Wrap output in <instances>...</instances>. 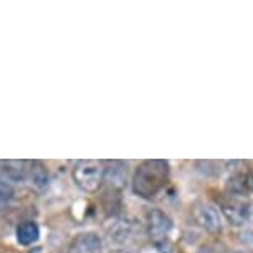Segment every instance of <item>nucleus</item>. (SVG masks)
<instances>
[{
  "label": "nucleus",
  "instance_id": "nucleus-14",
  "mask_svg": "<svg viewBox=\"0 0 253 253\" xmlns=\"http://www.w3.org/2000/svg\"><path fill=\"white\" fill-rule=\"evenodd\" d=\"M197 253H215V252H213V248H212V247L204 245V247H200V248H199Z\"/></svg>",
  "mask_w": 253,
  "mask_h": 253
},
{
  "label": "nucleus",
  "instance_id": "nucleus-3",
  "mask_svg": "<svg viewBox=\"0 0 253 253\" xmlns=\"http://www.w3.org/2000/svg\"><path fill=\"white\" fill-rule=\"evenodd\" d=\"M146 228L147 235L157 248L162 250L164 247H169L170 233L174 230V222L169 213L161 209H149L146 212Z\"/></svg>",
  "mask_w": 253,
  "mask_h": 253
},
{
  "label": "nucleus",
  "instance_id": "nucleus-11",
  "mask_svg": "<svg viewBox=\"0 0 253 253\" xmlns=\"http://www.w3.org/2000/svg\"><path fill=\"white\" fill-rule=\"evenodd\" d=\"M17 243L22 247H33L40 238V225L35 220H23L15 228Z\"/></svg>",
  "mask_w": 253,
  "mask_h": 253
},
{
  "label": "nucleus",
  "instance_id": "nucleus-16",
  "mask_svg": "<svg viewBox=\"0 0 253 253\" xmlns=\"http://www.w3.org/2000/svg\"><path fill=\"white\" fill-rule=\"evenodd\" d=\"M235 253H248V252H243V250H238V252H235Z\"/></svg>",
  "mask_w": 253,
  "mask_h": 253
},
{
  "label": "nucleus",
  "instance_id": "nucleus-12",
  "mask_svg": "<svg viewBox=\"0 0 253 253\" xmlns=\"http://www.w3.org/2000/svg\"><path fill=\"white\" fill-rule=\"evenodd\" d=\"M13 195H15V187H13V184H10L2 174H0V200L5 202V200L13 199Z\"/></svg>",
  "mask_w": 253,
  "mask_h": 253
},
{
  "label": "nucleus",
  "instance_id": "nucleus-15",
  "mask_svg": "<svg viewBox=\"0 0 253 253\" xmlns=\"http://www.w3.org/2000/svg\"><path fill=\"white\" fill-rule=\"evenodd\" d=\"M28 253H43V250H42L40 247H35V248H32V250L28 252Z\"/></svg>",
  "mask_w": 253,
  "mask_h": 253
},
{
  "label": "nucleus",
  "instance_id": "nucleus-8",
  "mask_svg": "<svg viewBox=\"0 0 253 253\" xmlns=\"http://www.w3.org/2000/svg\"><path fill=\"white\" fill-rule=\"evenodd\" d=\"M103 240L96 232L78 233L70 243V253H101Z\"/></svg>",
  "mask_w": 253,
  "mask_h": 253
},
{
  "label": "nucleus",
  "instance_id": "nucleus-1",
  "mask_svg": "<svg viewBox=\"0 0 253 253\" xmlns=\"http://www.w3.org/2000/svg\"><path fill=\"white\" fill-rule=\"evenodd\" d=\"M170 177V166L162 159H147L136 167L131 187L137 197L152 200L166 190Z\"/></svg>",
  "mask_w": 253,
  "mask_h": 253
},
{
  "label": "nucleus",
  "instance_id": "nucleus-4",
  "mask_svg": "<svg viewBox=\"0 0 253 253\" xmlns=\"http://www.w3.org/2000/svg\"><path fill=\"white\" fill-rule=\"evenodd\" d=\"M220 210L223 217L227 218L232 225H245L250 220L252 215V202L247 195H230L227 194V197L220 202Z\"/></svg>",
  "mask_w": 253,
  "mask_h": 253
},
{
  "label": "nucleus",
  "instance_id": "nucleus-7",
  "mask_svg": "<svg viewBox=\"0 0 253 253\" xmlns=\"http://www.w3.org/2000/svg\"><path fill=\"white\" fill-rule=\"evenodd\" d=\"M104 184L109 189L121 192L127 184V164L123 161H108L104 162Z\"/></svg>",
  "mask_w": 253,
  "mask_h": 253
},
{
  "label": "nucleus",
  "instance_id": "nucleus-10",
  "mask_svg": "<svg viewBox=\"0 0 253 253\" xmlns=\"http://www.w3.org/2000/svg\"><path fill=\"white\" fill-rule=\"evenodd\" d=\"M27 180H30L32 185L37 190L43 192L48 189L50 185V174L46 166L42 161H28V177Z\"/></svg>",
  "mask_w": 253,
  "mask_h": 253
},
{
  "label": "nucleus",
  "instance_id": "nucleus-13",
  "mask_svg": "<svg viewBox=\"0 0 253 253\" xmlns=\"http://www.w3.org/2000/svg\"><path fill=\"white\" fill-rule=\"evenodd\" d=\"M242 242L245 243V245L250 247V248H253V232H247V233H243Z\"/></svg>",
  "mask_w": 253,
  "mask_h": 253
},
{
  "label": "nucleus",
  "instance_id": "nucleus-6",
  "mask_svg": "<svg viewBox=\"0 0 253 253\" xmlns=\"http://www.w3.org/2000/svg\"><path fill=\"white\" fill-rule=\"evenodd\" d=\"M106 230L109 238L116 242L118 245H127V243H131L137 237L139 227H137L134 220H129V218L113 217L109 225L106 227Z\"/></svg>",
  "mask_w": 253,
  "mask_h": 253
},
{
  "label": "nucleus",
  "instance_id": "nucleus-9",
  "mask_svg": "<svg viewBox=\"0 0 253 253\" xmlns=\"http://www.w3.org/2000/svg\"><path fill=\"white\" fill-rule=\"evenodd\" d=\"M0 174L8 182H25L28 177V161H0Z\"/></svg>",
  "mask_w": 253,
  "mask_h": 253
},
{
  "label": "nucleus",
  "instance_id": "nucleus-5",
  "mask_svg": "<svg viewBox=\"0 0 253 253\" xmlns=\"http://www.w3.org/2000/svg\"><path fill=\"white\" fill-rule=\"evenodd\" d=\"M192 212L195 222L205 232L212 233V235H217V233L222 232V215H220V210L215 205L200 200V202H195Z\"/></svg>",
  "mask_w": 253,
  "mask_h": 253
},
{
  "label": "nucleus",
  "instance_id": "nucleus-2",
  "mask_svg": "<svg viewBox=\"0 0 253 253\" xmlns=\"http://www.w3.org/2000/svg\"><path fill=\"white\" fill-rule=\"evenodd\" d=\"M71 177L75 185L86 194H94L104 184V162L81 159L75 162L71 169Z\"/></svg>",
  "mask_w": 253,
  "mask_h": 253
}]
</instances>
